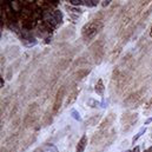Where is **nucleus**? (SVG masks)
<instances>
[{
	"label": "nucleus",
	"mask_w": 152,
	"mask_h": 152,
	"mask_svg": "<svg viewBox=\"0 0 152 152\" xmlns=\"http://www.w3.org/2000/svg\"><path fill=\"white\" fill-rule=\"evenodd\" d=\"M98 30H99L98 22L92 21V22L86 24L85 26H84V28H83V34H84V37H85L86 40H90L98 33Z\"/></svg>",
	"instance_id": "1"
},
{
	"label": "nucleus",
	"mask_w": 152,
	"mask_h": 152,
	"mask_svg": "<svg viewBox=\"0 0 152 152\" xmlns=\"http://www.w3.org/2000/svg\"><path fill=\"white\" fill-rule=\"evenodd\" d=\"M64 92H65L64 87L59 88L58 93H57V98H55V101H54V112H58L59 107H60L61 101H63V97H64Z\"/></svg>",
	"instance_id": "2"
},
{
	"label": "nucleus",
	"mask_w": 152,
	"mask_h": 152,
	"mask_svg": "<svg viewBox=\"0 0 152 152\" xmlns=\"http://www.w3.org/2000/svg\"><path fill=\"white\" fill-rule=\"evenodd\" d=\"M142 94H143V91H139V92H137V93H133L132 96H130L127 99H125L124 104L125 105H134L136 101L139 100L140 98H142Z\"/></svg>",
	"instance_id": "3"
},
{
	"label": "nucleus",
	"mask_w": 152,
	"mask_h": 152,
	"mask_svg": "<svg viewBox=\"0 0 152 152\" xmlns=\"http://www.w3.org/2000/svg\"><path fill=\"white\" fill-rule=\"evenodd\" d=\"M86 144H87V138H86V136H84V137L80 139L79 144H78L77 152H83V151H84V149L86 147Z\"/></svg>",
	"instance_id": "4"
},
{
	"label": "nucleus",
	"mask_w": 152,
	"mask_h": 152,
	"mask_svg": "<svg viewBox=\"0 0 152 152\" xmlns=\"http://www.w3.org/2000/svg\"><path fill=\"white\" fill-rule=\"evenodd\" d=\"M96 92H97L99 96H103L104 93V85H103V80L99 79L98 83L96 84Z\"/></svg>",
	"instance_id": "5"
},
{
	"label": "nucleus",
	"mask_w": 152,
	"mask_h": 152,
	"mask_svg": "<svg viewBox=\"0 0 152 152\" xmlns=\"http://www.w3.org/2000/svg\"><path fill=\"white\" fill-rule=\"evenodd\" d=\"M113 119H114V114H110V116H109V118H106V119H105V122H104L103 124H101L100 130H104V128L106 127V126H109V125L113 122Z\"/></svg>",
	"instance_id": "6"
},
{
	"label": "nucleus",
	"mask_w": 152,
	"mask_h": 152,
	"mask_svg": "<svg viewBox=\"0 0 152 152\" xmlns=\"http://www.w3.org/2000/svg\"><path fill=\"white\" fill-rule=\"evenodd\" d=\"M43 150L46 152H58V149H57L54 145H52V144H46V145H44Z\"/></svg>",
	"instance_id": "7"
},
{
	"label": "nucleus",
	"mask_w": 152,
	"mask_h": 152,
	"mask_svg": "<svg viewBox=\"0 0 152 152\" xmlns=\"http://www.w3.org/2000/svg\"><path fill=\"white\" fill-rule=\"evenodd\" d=\"M99 118H100V114H94L92 118L87 119L86 124H87V125H94V124H97V122L99 120Z\"/></svg>",
	"instance_id": "8"
},
{
	"label": "nucleus",
	"mask_w": 152,
	"mask_h": 152,
	"mask_svg": "<svg viewBox=\"0 0 152 152\" xmlns=\"http://www.w3.org/2000/svg\"><path fill=\"white\" fill-rule=\"evenodd\" d=\"M87 73H90V70H80L79 72L76 74L77 79H83V78H84V77H85Z\"/></svg>",
	"instance_id": "9"
},
{
	"label": "nucleus",
	"mask_w": 152,
	"mask_h": 152,
	"mask_svg": "<svg viewBox=\"0 0 152 152\" xmlns=\"http://www.w3.org/2000/svg\"><path fill=\"white\" fill-rule=\"evenodd\" d=\"M28 40H30V41H26V40H24V44L26 46H28V47H30V46H34L37 44V40L33 39V38H28Z\"/></svg>",
	"instance_id": "10"
},
{
	"label": "nucleus",
	"mask_w": 152,
	"mask_h": 152,
	"mask_svg": "<svg viewBox=\"0 0 152 152\" xmlns=\"http://www.w3.org/2000/svg\"><path fill=\"white\" fill-rule=\"evenodd\" d=\"M146 131V128H142V130L139 131V132H138V134H136V136H134L133 137V139H132V142H133V143H136V140H138L139 139L140 137H142V136H143V133L144 132H145Z\"/></svg>",
	"instance_id": "11"
},
{
	"label": "nucleus",
	"mask_w": 152,
	"mask_h": 152,
	"mask_svg": "<svg viewBox=\"0 0 152 152\" xmlns=\"http://www.w3.org/2000/svg\"><path fill=\"white\" fill-rule=\"evenodd\" d=\"M54 18L57 19V21L58 22H61V20H63V14H61L60 11H54Z\"/></svg>",
	"instance_id": "12"
},
{
	"label": "nucleus",
	"mask_w": 152,
	"mask_h": 152,
	"mask_svg": "<svg viewBox=\"0 0 152 152\" xmlns=\"http://www.w3.org/2000/svg\"><path fill=\"white\" fill-rule=\"evenodd\" d=\"M76 98H77V91H74V92H73V93L70 96V97H68V100H67V105L72 104L73 101L76 100Z\"/></svg>",
	"instance_id": "13"
},
{
	"label": "nucleus",
	"mask_w": 152,
	"mask_h": 152,
	"mask_svg": "<svg viewBox=\"0 0 152 152\" xmlns=\"http://www.w3.org/2000/svg\"><path fill=\"white\" fill-rule=\"evenodd\" d=\"M87 105L88 106H91V107H97L98 105H99V103L96 100H93V99H90V100L87 101Z\"/></svg>",
	"instance_id": "14"
},
{
	"label": "nucleus",
	"mask_w": 152,
	"mask_h": 152,
	"mask_svg": "<svg viewBox=\"0 0 152 152\" xmlns=\"http://www.w3.org/2000/svg\"><path fill=\"white\" fill-rule=\"evenodd\" d=\"M71 114H72V117L76 119V120H80V114H79V112H77L76 110H72Z\"/></svg>",
	"instance_id": "15"
},
{
	"label": "nucleus",
	"mask_w": 152,
	"mask_h": 152,
	"mask_svg": "<svg viewBox=\"0 0 152 152\" xmlns=\"http://www.w3.org/2000/svg\"><path fill=\"white\" fill-rule=\"evenodd\" d=\"M70 3L72 4L73 6H78V5H80V4H83V3H84V1H81V0H71Z\"/></svg>",
	"instance_id": "16"
},
{
	"label": "nucleus",
	"mask_w": 152,
	"mask_h": 152,
	"mask_svg": "<svg viewBox=\"0 0 152 152\" xmlns=\"http://www.w3.org/2000/svg\"><path fill=\"white\" fill-rule=\"evenodd\" d=\"M110 3H111V1H107V0H105V1H103V4H101V5H103L104 7H106L107 5H110Z\"/></svg>",
	"instance_id": "17"
},
{
	"label": "nucleus",
	"mask_w": 152,
	"mask_h": 152,
	"mask_svg": "<svg viewBox=\"0 0 152 152\" xmlns=\"http://www.w3.org/2000/svg\"><path fill=\"white\" fill-rule=\"evenodd\" d=\"M151 122H152V117H151V118H149V119H147V120H146V122H145V125L150 124V123H151Z\"/></svg>",
	"instance_id": "18"
},
{
	"label": "nucleus",
	"mask_w": 152,
	"mask_h": 152,
	"mask_svg": "<svg viewBox=\"0 0 152 152\" xmlns=\"http://www.w3.org/2000/svg\"><path fill=\"white\" fill-rule=\"evenodd\" d=\"M132 152H139V147H138V146H136V147L132 150Z\"/></svg>",
	"instance_id": "19"
},
{
	"label": "nucleus",
	"mask_w": 152,
	"mask_h": 152,
	"mask_svg": "<svg viewBox=\"0 0 152 152\" xmlns=\"http://www.w3.org/2000/svg\"><path fill=\"white\" fill-rule=\"evenodd\" d=\"M145 152H152V147H149L147 150H145Z\"/></svg>",
	"instance_id": "20"
},
{
	"label": "nucleus",
	"mask_w": 152,
	"mask_h": 152,
	"mask_svg": "<svg viewBox=\"0 0 152 152\" xmlns=\"http://www.w3.org/2000/svg\"><path fill=\"white\" fill-rule=\"evenodd\" d=\"M126 152H132V151H130V150H128V151H126Z\"/></svg>",
	"instance_id": "21"
},
{
	"label": "nucleus",
	"mask_w": 152,
	"mask_h": 152,
	"mask_svg": "<svg viewBox=\"0 0 152 152\" xmlns=\"http://www.w3.org/2000/svg\"><path fill=\"white\" fill-rule=\"evenodd\" d=\"M41 152H46V151H41Z\"/></svg>",
	"instance_id": "22"
},
{
	"label": "nucleus",
	"mask_w": 152,
	"mask_h": 152,
	"mask_svg": "<svg viewBox=\"0 0 152 152\" xmlns=\"http://www.w3.org/2000/svg\"><path fill=\"white\" fill-rule=\"evenodd\" d=\"M151 31H152V28H151Z\"/></svg>",
	"instance_id": "23"
}]
</instances>
